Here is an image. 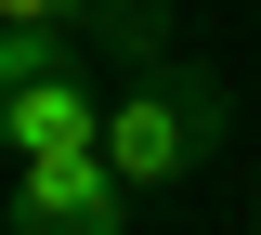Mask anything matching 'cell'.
<instances>
[{"label":"cell","instance_id":"cell-1","mask_svg":"<svg viewBox=\"0 0 261 235\" xmlns=\"http://www.w3.org/2000/svg\"><path fill=\"white\" fill-rule=\"evenodd\" d=\"M235 131H248V92H235L222 66H196V53H183V66H144L130 92H105V170H118L130 196L196 183Z\"/></svg>","mask_w":261,"mask_h":235},{"label":"cell","instance_id":"cell-2","mask_svg":"<svg viewBox=\"0 0 261 235\" xmlns=\"http://www.w3.org/2000/svg\"><path fill=\"white\" fill-rule=\"evenodd\" d=\"M0 222L13 235H130V183L105 170V144H79V157L0 170Z\"/></svg>","mask_w":261,"mask_h":235},{"label":"cell","instance_id":"cell-3","mask_svg":"<svg viewBox=\"0 0 261 235\" xmlns=\"http://www.w3.org/2000/svg\"><path fill=\"white\" fill-rule=\"evenodd\" d=\"M79 144H105V92H92L79 66H53V79H13V92H0V170L79 157Z\"/></svg>","mask_w":261,"mask_h":235},{"label":"cell","instance_id":"cell-4","mask_svg":"<svg viewBox=\"0 0 261 235\" xmlns=\"http://www.w3.org/2000/svg\"><path fill=\"white\" fill-rule=\"evenodd\" d=\"M248 235H261V183H248Z\"/></svg>","mask_w":261,"mask_h":235},{"label":"cell","instance_id":"cell-5","mask_svg":"<svg viewBox=\"0 0 261 235\" xmlns=\"http://www.w3.org/2000/svg\"><path fill=\"white\" fill-rule=\"evenodd\" d=\"M118 13H157V0H118Z\"/></svg>","mask_w":261,"mask_h":235},{"label":"cell","instance_id":"cell-6","mask_svg":"<svg viewBox=\"0 0 261 235\" xmlns=\"http://www.w3.org/2000/svg\"><path fill=\"white\" fill-rule=\"evenodd\" d=\"M248 131H261V92H248Z\"/></svg>","mask_w":261,"mask_h":235}]
</instances>
